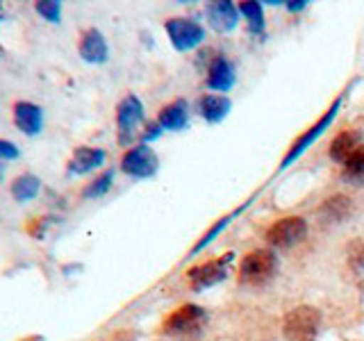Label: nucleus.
I'll use <instances>...</instances> for the list:
<instances>
[{
    "mask_svg": "<svg viewBox=\"0 0 364 341\" xmlns=\"http://www.w3.org/2000/svg\"><path fill=\"white\" fill-rule=\"evenodd\" d=\"M34 11H37L46 23H60L62 3H57V0H39V3H34Z\"/></svg>",
    "mask_w": 364,
    "mask_h": 341,
    "instance_id": "22",
    "label": "nucleus"
},
{
    "mask_svg": "<svg viewBox=\"0 0 364 341\" xmlns=\"http://www.w3.org/2000/svg\"><path fill=\"white\" fill-rule=\"evenodd\" d=\"M232 259H235V255H232V253H228V255H223V257H219V259L205 261V264H200V266L189 269L187 278H189V282H191V289L200 291V289H208V287H212V284L225 280V276H228V266L232 264Z\"/></svg>",
    "mask_w": 364,
    "mask_h": 341,
    "instance_id": "7",
    "label": "nucleus"
},
{
    "mask_svg": "<svg viewBox=\"0 0 364 341\" xmlns=\"http://www.w3.org/2000/svg\"><path fill=\"white\" fill-rule=\"evenodd\" d=\"M350 210V200L346 196H335V198H328L321 207V214L326 216L328 221H341Z\"/></svg>",
    "mask_w": 364,
    "mask_h": 341,
    "instance_id": "20",
    "label": "nucleus"
},
{
    "mask_svg": "<svg viewBox=\"0 0 364 341\" xmlns=\"http://www.w3.org/2000/svg\"><path fill=\"white\" fill-rule=\"evenodd\" d=\"M239 11H242V14L248 18V28L253 30V32H262L264 30V16H262V7H259V3H242L239 5Z\"/></svg>",
    "mask_w": 364,
    "mask_h": 341,
    "instance_id": "23",
    "label": "nucleus"
},
{
    "mask_svg": "<svg viewBox=\"0 0 364 341\" xmlns=\"http://www.w3.org/2000/svg\"><path fill=\"white\" fill-rule=\"evenodd\" d=\"M230 100H228L225 96H203L200 98V114L203 119H208L210 123H216L225 119V114L230 112Z\"/></svg>",
    "mask_w": 364,
    "mask_h": 341,
    "instance_id": "18",
    "label": "nucleus"
},
{
    "mask_svg": "<svg viewBox=\"0 0 364 341\" xmlns=\"http://www.w3.org/2000/svg\"><path fill=\"white\" fill-rule=\"evenodd\" d=\"M360 134L358 132H341L335 136L333 146H330V157L335 159V162L344 164L348 159L360 151Z\"/></svg>",
    "mask_w": 364,
    "mask_h": 341,
    "instance_id": "15",
    "label": "nucleus"
},
{
    "mask_svg": "<svg viewBox=\"0 0 364 341\" xmlns=\"http://www.w3.org/2000/svg\"><path fill=\"white\" fill-rule=\"evenodd\" d=\"M11 117H14V125L26 136H37L43 130V109L37 102H30V100L14 102Z\"/></svg>",
    "mask_w": 364,
    "mask_h": 341,
    "instance_id": "10",
    "label": "nucleus"
},
{
    "mask_svg": "<svg viewBox=\"0 0 364 341\" xmlns=\"http://www.w3.org/2000/svg\"><path fill=\"white\" fill-rule=\"evenodd\" d=\"M164 28H166L171 43L176 45V50H182V53L196 48L205 37V30L191 18H168Z\"/></svg>",
    "mask_w": 364,
    "mask_h": 341,
    "instance_id": "9",
    "label": "nucleus"
},
{
    "mask_svg": "<svg viewBox=\"0 0 364 341\" xmlns=\"http://www.w3.org/2000/svg\"><path fill=\"white\" fill-rule=\"evenodd\" d=\"M237 7L228 0H216V3L208 5V18H210V26L219 32H228L237 26Z\"/></svg>",
    "mask_w": 364,
    "mask_h": 341,
    "instance_id": "14",
    "label": "nucleus"
},
{
    "mask_svg": "<svg viewBox=\"0 0 364 341\" xmlns=\"http://www.w3.org/2000/svg\"><path fill=\"white\" fill-rule=\"evenodd\" d=\"M341 178L350 185L362 187L364 185V148L353 155L348 162H344V168H341Z\"/></svg>",
    "mask_w": 364,
    "mask_h": 341,
    "instance_id": "19",
    "label": "nucleus"
},
{
    "mask_svg": "<svg viewBox=\"0 0 364 341\" xmlns=\"http://www.w3.org/2000/svg\"><path fill=\"white\" fill-rule=\"evenodd\" d=\"M187 105L182 100H176L171 102V105H164L159 109V117H157V123L162 125V130H182L187 125Z\"/></svg>",
    "mask_w": 364,
    "mask_h": 341,
    "instance_id": "17",
    "label": "nucleus"
},
{
    "mask_svg": "<svg viewBox=\"0 0 364 341\" xmlns=\"http://www.w3.org/2000/svg\"><path fill=\"white\" fill-rule=\"evenodd\" d=\"M21 151L16 148V144H11L7 139H0V164L3 162H14V159H18Z\"/></svg>",
    "mask_w": 364,
    "mask_h": 341,
    "instance_id": "25",
    "label": "nucleus"
},
{
    "mask_svg": "<svg viewBox=\"0 0 364 341\" xmlns=\"http://www.w3.org/2000/svg\"><path fill=\"white\" fill-rule=\"evenodd\" d=\"M157 166L159 159L153 148H148L146 144L128 148L121 157V170L132 178H151L157 173Z\"/></svg>",
    "mask_w": 364,
    "mask_h": 341,
    "instance_id": "5",
    "label": "nucleus"
},
{
    "mask_svg": "<svg viewBox=\"0 0 364 341\" xmlns=\"http://www.w3.org/2000/svg\"><path fill=\"white\" fill-rule=\"evenodd\" d=\"M235 85V68L225 57H214L208 66V87L216 91H228Z\"/></svg>",
    "mask_w": 364,
    "mask_h": 341,
    "instance_id": "13",
    "label": "nucleus"
},
{
    "mask_svg": "<svg viewBox=\"0 0 364 341\" xmlns=\"http://www.w3.org/2000/svg\"><path fill=\"white\" fill-rule=\"evenodd\" d=\"M205 325V312L198 305H182L166 318L164 332L173 337H191L198 335Z\"/></svg>",
    "mask_w": 364,
    "mask_h": 341,
    "instance_id": "6",
    "label": "nucleus"
},
{
    "mask_svg": "<svg viewBox=\"0 0 364 341\" xmlns=\"http://www.w3.org/2000/svg\"><path fill=\"white\" fill-rule=\"evenodd\" d=\"M278 269V259L271 250H253L248 253L242 261V269H239V282L244 284H264L271 280V276Z\"/></svg>",
    "mask_w": 364,
    "mask_h": 341,
    "instance_id": "1",
    "label": "nucleus"
},
{
    "mask_svg": "<svg viewBox=\"0 0 364 341\" xmlns=\"http://www.w3.org/2000/svg\"><path fill=\"white\" fill-rule=\"evenodd\" d=\"M9 191H11V198H14L16 202H30L39 196L41 180L32 173H21L18 178H14V182H11Z\"/></svg>",
    "mask_w": 364,
    "mask_h": 341,
    "instance_id": "16",
    "label": "nucleus"
},
{
    "mask_svg": "<svg viewBox=\"0 0 364 341\" xmlns=\"http://www.w3.org/2000/svg\"><path fill=\"white\" fill-rule=\"evenodd\" d=\"M159 132H162V125H159L157 121H153V123H148L146 128H144L141 136H144V141H153V139H157V136H159Z\"/></svg>",
    "mask_w": 364,
    "mask_h": 341,
    "instance_id": "26",
    "label": "nucleus"
},
{
    "mask_svg": "<svg viewBox=\"0 0 364 341\" xmlns=\"http://www.w3.org/2000/svg\"><path fill=\"white\" fill-rule=\"evenodd\" d=\"M341 98H344V96H339V98H337V100L333 102V105H330V107L326 109V114H323V117L316 121V125H312L310 130H307V132H303V134L299 136V139L294 141V146L289 148V153L284 155V159H282L280 168H287V166H289L291 162H296V159H299V157H301V155H303V153L307 151V148L312 146V141H316L318 136L323 134V130H328V128H330V123L335 121L337 112H339V107H341Z\"/></svg>",
    "mask_w": 364,
    "mask_h": 341,
    "instance_id": "4",
    "label": "nucleus"
},
{
    "mask_svg": "<svg viewBox=\"0 0 364 341\" xmlns=\"http://www.w3.org/2000/svg\"><path fill=\"white\" fill-rule=\"evenodd\" d=\"M239 212H242V210H237V212H232V214H228V216H223V219H219V223H216V225H212L208 234H203V239H200V242H198L196 246H193V250H191V253H198V250H200V248H205V246H208V244L212 242V239H214L216 234H219V232L223 230V227H225L228 223H230V221L235 219V216H237Z\"/></svg>",
    "mask_w": 364,
    "mask_h": 341,
    "instance_id": "24",
    "label": "nucleus"
},
{
    "mask_svg": "<svg viewBox=\"0 0 364 341\" xmlns=\"http://www.w3.org/2000/svg\"><path fill=\"white\" fill-rule=\"evenodd\" d=\"M105 151L102 148H91V146H80L68 159V173L71 175H87L91 170L105 164Z\"/></svg>",
    "mask_w": 364,
    "mask_h": 341,
    "instance_id": "12",
    "label": "nucleus"
},
{
    "mask_svg": "<svg viewBox=\"0 0 364 341\" xmlns=\"http://www.w3.org/2000/svg\"><path fill=\"white\" fill-rule=\"evenodd\" d=\"M144 123V105L136 96H125L117 105V130H119V144L128 146L136 136Z\"/></svg>",
    "mask_w": 364,
    "mask_h": 341,
    "instance_id": "2",
    "label": "nucleus"
},
{
    "mask_svg": "<svg viewBox=\"0 0 364 341\" xmlns=\"http://www.w3.org/2000/svg\"><path fill=\"white\" fill-rule=\"evenodd\" d=\"M321 316L314 307H299L284 318V335L289 341H316Z\"/></svg>",
    "mask_w": 364,
    "mask_h": 341,
    "instance_id": "3",
    "label": "nucleus"
},
{
    "mask_svg": "<svg viewBox=\"0 0 364 341\" xmlns=\"http://www.w3.org/2000/svg\"><path fill=\"white\" fill-rule=\"evenodd\" d=\"M307 234V223L301 216H284L267 230V242L276 248H289Z\"/></svg>",
    "mask_w": 364,
    "mask_h": 341,
    "instance_id": "8",
    "label": "nucleus"
},
{
    "mask_svg": "<svg viewBox=\"0 0 364 341\" xmlns=\"http://www.w3.org/2000/svg\"><path fill=\"white\" fill-rule=\"evenodd\" d=\"M77 53L89 64H102V62H107L109 48H107L105 37H102V32L96 30V28L85 30L82 37H80V43H77Z\"/></svg>",
    "mask_w": 364,
    "mask_h": 341,
    "instance_id": "11",
    "label": "nucleus"
},
{
    "mask_svg": "<svg viewBox=\"0 0 364 341\" xmlns=\"http://www.w3.org/2000/svg\"><path fill=\"white\" fill-rule=\"evenodd\" d=\"M287 7H289V9H303V7H305V0H299V3H289Z\"/></svg>",
    "mask_w": 364,
    "mask_h": 341,
    "instance_id": "27",
    "label": "nucleus"
},
{
    "mask_svg": "<svg viewBox=\"0 0 364 341\" xmlns=\"http://www.w3.org/2000/svg\"><path fill=\"white\" fill-rule=\"evenodd\" d=\"M112 182H114V170H105V173H100L98 178H94L89 182V185L85 187L82 196L85 198H100L105 196V193L112 189Z\"/></svg>",
    "mask_w": 364,
    "mask_h": 341,
    "instance_id": "21",
    "label": "nucleus"
}]
</instances>
